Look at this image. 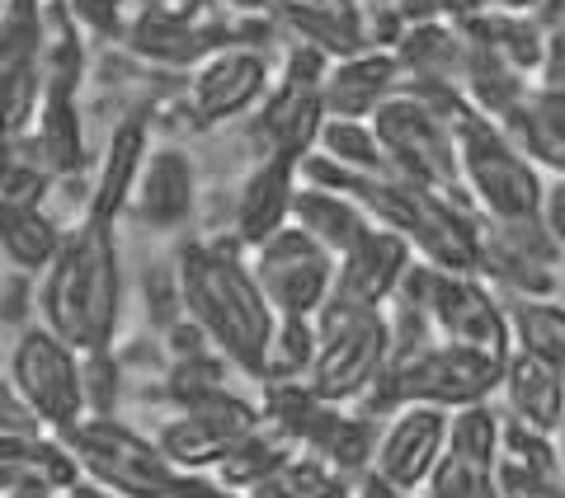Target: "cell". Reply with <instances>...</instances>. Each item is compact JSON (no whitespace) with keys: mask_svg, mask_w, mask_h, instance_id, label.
I'll return each instance as SVG.
<instances>
[{"mask_svg":"<svg viewBox=\"0 0 565 498\" xmlns=\"http://www.w3.org/2000/svg\"><path fill=\"white\" fill-rule=\"evenodd\" d=\"M170 263L174 278H180L184 315L236 371L259 381L278 311L255 282L250 249L236 245L232 236H193L180 245V255Z\"/></svg>","mask_w":565,"mask_h":498,"instance_id":"cell-1","label":"cell"},{"mask_svg":"<svg viewBox=\"0 0 565 498\" xmlns=\"http://www.w3.org/2000/svg\"><path fill=\"white\" fill-rule=\"evenodd\" d=\"M39 320L76 353L109 348L122 325V249L118 221L81 212L66 226L57 259L39 278Z\"/></svg>","mask_w":565,"mask_h":498,"instance_id":"cell-2","label":"cell"},{"mask_svg":"<svg viewBox=\"0 0 565 498\" xmlns=\"http://www.w3.org/2000/svg\"><path fill=\"white\" fill-rule=\"evenodd\" d=\"M353 198L363 203L373 226H386L392 236L411 245L415 259L434 263V269L476 273L486 217L471 207L467 193H438L382 170V174H359Z\"/></svg>","mask_w":565,"mask_h":498,"instance_id":"cell-3","label":"cell"},{"mask_svg":"<svg viewBox=\"0 0 565 498\" xmlns=\"http://www.w3.org/2000/svg\"><path fill=\"white\" fill-rule=\"evenodd\" d=\"M500 358H486V353L471 348H452V344H424L415 353H401V358H386V371L377 377V386L353 404L373 419L396 414L401 404H434L444 414L471 404H490L500 396Z\"/></svg>","mask_w":565,"mask_h":498,"instance_id":"cell-4","label":"cell"},{"mask_svg":"<svg viewBox=\"0 0 565 498\" xmlns=\"http://www.w3.org/2000/svg\"><path fill=\"white\" fill-rule=\"evenodd\" d=\"M392 301L415 306L429 320L438 344L471 348L500 362L514 348V339H509V301H500V292L481 273H452V269H434V263L415 259Z\"/></svg>","mask_w":565,"mask_h":498,"instance_id":"cell-5","label":"cell"},{"mask_svg":"<svg viewBox=\"0 0 565 498\" xmlns=\"http://www.w3.org/2000/svg\"><path fill=\"white\" fill-rule=\"evenodd\" d=\"M452 141H457V174H462V188L486 221L537 217L546 180L533 160L509 141V132L500 122L467 109L452 122Z\"/></svg>","mask_w":565,"mask_h":498,"instance_id":"cell-6","label":"cell"},{"mask_svg":"<svg viewBox=\"0 0 565 498\" xmlns=\"http://www.w3.org/2000/svg\"><path fill=\"white\" fill-rule=\"evenodd\" d=\"M330 57H321L316 47L288 43L282 62L274 71V85L255 109H250V155L255 160H288L302 165L316 151V137L326 128V99H321V80H326Z\"/></svg>","mask_w":565,"mask_h":498,"instance_id":"cell-7","label":"cell"},{"mask_svg":"<svg viewBox=\"0 0 565 498\" xmlns=\"http://www.w3.org/2000/svg\"><path fill=\"white\" fill-rule=\"evenodd\" d=\"M386 358H392L386 311L340 306V301H326L316 311V362L307 371L316 396L344 409L359 404L386 371Z\"/></svg>","mask_w":565,"mask_h":498,"instance_id":"cell-8","label":"cell"},{"mask_svg":"<svg viewBox=\"0 0 565 498\" xmlns=\"http://www.w3.org/2000/svg\"><path fill=\"white\" fill-rule=\"evenodd\" d=\"M10 386L24 400V409L39 419L43 433H66L76 429L85 414V390H81V353L66 339H57L43 320L20 329L10 348Z\"/></svg>","mask_w":565,"mask_h":498,"instance_id":"cell-9","label":"cell"},{"mask_svg":"<svg viewBox=\"0 0 565 498\" xmlns=\"http://www.w3.org/2000/svg\"><path fill=\"white\" fill-rule=\"evenodd\" d=\"M118 47L151 71H184L189 76L193 66H203L212 52L226 47V33H222V14L207 0H193V6H137Z\"/></svg>","mask_w":565,"mask_h":498,"instance_id":"cell-10","label":"cell"},{"mask_svg":"<svg viewBox=\"0 0 565 498\" xmlns=\"http://www.w3.org/2000/svg\"><path fill=\"white\" fill-rule=\"evenodd\" d=\"M274 71H278L274 52L222 47V52H212L203 66L189 71V80H184V90L174 104H180L189 128H217V122L245 118L264 95H269Z\"/></svg>","mask_w":565,"mask_h":498,"instance_id":"cell-11","label":"cell"},{"mask_svg":"<svg viewBox=\"0 0 565 498\" xmlns=\"http://www.w3.org/2000/svg\"><path fill=\"white\" fill-rule=\"evenodd\" d=\"M259 429V404L236 396V390H217L207 400H193L170 409L156 429V447H161L180 470H217L236 442Z\"/></svg>","mask_w":565,"mask_h":498,"instance_id":"cell-12","label":"cell"},{"mask_svg":"<svg viewBox=\"0 0 565 498\" xmlns=\"http://www.w3.org/2000/svg\"><path fill=\"white\" fill-rule=\"evenodd\" d=\"M250 269L278 315L316 320V311L326 306L334 288V255L326 245H316L302 226H282L278 236L255 245Z\"/></svg>","mask_w":565,"mask_h":498,"instance_id":"cell-13","label":"cell"},{"mask_svg":"<svg viewBox=\"0 0 565 498\" xmlns=\"http://www.w3.org/2000/svg\"><path fill=\"white\" fill-rule=\"evenodd\" d=\"M561 255L565 249L552 240V230L542 226V217L486 221L476 273H481L494 292H509L514 301H537V296L556 292Z\"/></svg>","mask_w":565,"mask_h":498,"instance_id":"cell-14","label":"cell"},{"mask_svg":"<svg viewBox=\"0 0 565 498\" xmlns=\"http://www.w3.org/2000/svg\"><path fill=\"white\" fill-rule=\"evenodd\" d=\"M43 10L47 0L0 6V141L24 137L43 99Z\"/></svg>","mask_w":565,"mask_h":498,"instance_id":"cell-15","label":"cell"},{"mask_svg":"<svg viewBox=\"0 0 565 498\" xmlns=\"http://www.w3.org/2000/svg\"><path fill=\"white\" fill-rule=\"evenodd\" d=\"M448 419L444 409L434 404H401L396 414L382 419V433H377V456H373V479H382L386 489H401V494H419L429 470L438 466L444 456V442H448Z\"/></svg>","mask_w":565,"mask_h":498,"instance_id":"cell-16","label":"cell"},{"mask_svg":"<svg viewBox=\"0 0 565 498\" xmlns=\"http://www.w3.org/2000/svg\"><path fill=\"white\" fill-rule=\"evenodd\" d=\"M494 437H500V414L490 404L457 409L448 419L444 456L424 479L419 498H494Z\"/></svg>","mask_w":565,"mask_h":498,"instance_id":"cell-17","label":"cell"},{"mask_svg":"<svg viewBox=\"0 0 565 498\" xmlns=\"http://www.w3.org/2000/svg\"><path fill=\"white\" fill-rule=\"evenodd\" d=\"M411 263H415L411 245L401 236H392L386 226H373L359 245L334 259L330 301H340V306H363V311H386Z\"/></svg>","mask_w":565,"mask_h":498,"instance_id":"cell-18","label":"cell"},{"mask_svg":"<svg viewBox=\"0 0 565 498\" xmlns=\"http://www.w3.org/2000/svg\"><path fill=\"white\" fill-rule=\"evenodd\" d=\"M128 212L147 230H161V236L184 230L199 212V165H193V155L180 147H151Z\"/></svg>","mask_w":565,"mask_h":498,"instance_id":"cell-19","label":"cell"},{"mask_svg":"<svg viewBox=\"0 0 565 498\" xmlns=\"http://www.w3.org/2000/svg\"><path fill=\"white\" fill-rule=\"evenodd\" d=\"M85 470L57 433H0V498L66 494Z\"/></svg>","mask_w":565,"mask_h":498,"instance_id":"cell-20","label":"cell"},{"mask_svg":"<svg viewBox=\"0 0 565 498\" xmlns=\"http://www.w3.org/2000/svg\"><path fill=\"white\" fill-rule=\"evenodd\" d=\"M494 498H565V470L556 456L552 433L523 429V423L500 414V437H494Z\"/></svg>","mask_w":565,"mask_h":498,"instance_id":"cell-21","label":"cell"},{"mask_svg":"<svg viewBox=\"0 0 565 498\" xmlns=\"http://www.w3.org/2000/svg\"><path fill=\"white\" fill-rule=\"evenodd\" d=\"M151 128H156V109H128L114 122L109 147H104V160H99L81 212H95V217H104V221H118L122 212L132 207L137 174H141V165H147V151H151Z\"/></svg>","mask_w":565,"mask_h":498,"instance_id":"cell-22","label":"cell"},{"mask_svg":"<svg viewBox=\"0 0 565 498\" xmlns=\"http://www.w3.org/2000/svg\"><path fill=\"white\" fill-rule=\"evenodd\" d=\"M401 90V66L392 47H359L326 66L321 99L330 118H373Z\"/></svg>","mask_w":565,"mask_h":498,"instance_id":"cell-23","label":"cell"},{"mask_svg":"<svg viewBox=\"0 0 565 498\" xmlns=\"http://www.w3.org/2000/svg\"><path fill=\"white\" fill-rule=\"evenodd\" d=\"M292 198H297V165L288 160H255L232 207V240L255 249L282 226H292Z\"/></svg>","mask_w":565,"mask_h":498,"instance_id":"cell-24","label":"cell"},{"mask_svg":"<svg viewBox=\"0 0 565 498\" xmlns=\"http://www.w3.org/2000/svg\"><path fill=\"white\" fill-rule=\"evenodd\" d=\"M462 39H467V52H462L457 90H462V99L471 104V113H481V118H490V122H500L504 128V118L523 104V95L533 90V80H527L519 66H509L500 52L481 39V33L462 29Z\"/></svg>","mask_w":565,"mask_h":498,"instance_id":"cell-25","label":"cell"},{"mask_svg":"<svg viewBox=\"0 0 565 498\" xmlns=\"http://www.w3.org/2000/svg\"><path fill=\"white\" fill-rule=\"evenodd\" d=\"M340 414L344 404H330L326 396H316L311 381H274L264 386V400H259V419L278 429L297 452H311V456L326 452Z\"/></svg>","mask_w":565,"mask_h":498,"instance_id":"cell-26","label":"cell"},{"mask_svg":"<svg viewBox=\"0 0 565 498\" xmlns=\"http://www.w3.org/2000/svg\"><path fill=\"white\" fill-rule=\"evenodd\" d=\"M500 400H504V419L537 433H556L561 409H565V381L546 362H537L533 353L509 348L500 371Z\"/></svg>","mask_w":565,"mask_h":498,"instance_id":"cell-27","label":"cell"},{"mask_svg":"<svg viewBox=\"0 0 565 498\" xmlns=\"http://www.w3.org/2000/svg\"><path fill=\"white\" fill-rule=\"evenodd\" d=\"M29 137L39 141V151L47 160L52 180H81L90 170V141H85V113H81V95L71 90H43L39 113H33Z\"/></svg>","mask_w":565,"mask_h":498,"instance_id":"cell-28","label":"cell"},{"mask_svg":"<svg viewBox=\"0 0 565 498\" xmlns=\"http://www.w3.org/2000/svg\"><path fill=\"white\" fill-rule=\"evenodd\" d=\"M509 141L546 174H565V90L533 85L523 104L504 118Z\"/></svg>","mask_w":565,"mask_h":498,"instance_id":"cell-29","label":"cell"},{"mask_svg":"<svg viewBox=\"0 0 565 498\" xmlns=\"http://www.w3.org/2000/svg\"><path fill=\"white\" fill-rule=\"evenodd\" d=\"M292 226H302L316 245H326L334 259L344 249L359 245L367 230H373V217L363 212V203L353 193L340 188H321V184H302L297 180V198H292Z\"/></svg>","mask_w":565,"mask_h":498,"instance_id":"cell-30","label":"cell"},{"mask_svg":"<svg viewBox=\"0 0 565 498\" xmlns=\"http://www.w3.org/2000/svg\"><path fill=\"white\" fill-rule=\"evenodd\" d=\"M392 52L401 66V90H411V85H457L467 39L462 29L444 20H424V24H405Z\"/></svg>","mask_w":565,"mask_h":498,"instance_id":"cell-31","label":"cell"},{"mask_svg":"<svg viewBox=\"0 0 565 498\" xmlns=\"http://www.w3.org/2000/svg\"><path fill=\"white\" fill-rule=\"evenodd\" d=\"M66 226L52 217L47 203L39 207H14L0 217V259L24 278H43L47 263L57 259Z\"/></svg>","mask_w":565,"mask_h":498,"instance_id":"cell-32","label":"cell"},{"mask_svg":"<svg viewBox=\"0 0 565 498\" xmlns=\"http://www.w3.org/2000/svg\"><path fill=\"white\" fill-rule=\"evenodd\" d=\"M509 339L514 348L533 353L565 381V306L556 296L537 301H509Z\"/></svg>","mask_w":565,"mask_h":498,"instance_id":"cell-33","label":"cell"},{"mask_svg":"<svg viewBox=\"0 0 565 498\" xmlns=\"http://www.w3.org/2000/svg\"><path fill=\"white\" fill-rule=\"evenodd\" d=\"M349 494H353L349 479L334 475L311 452H288L259 485L245 489V498H349Z\"/></svg>","mask_w":565,"mask_h":498,"instance_id":"cell-34","label":"cell"},{"mask_svg":"<svg viewBox=\"0 0 565 498\" xmlns=\"http://www.w3.org/2000/svg\"><path fill=\"white\" fill-rule=\"evenodd\" d=\"M377 433H382V419L373 414H363V409H344L340 423H334V433L326 442V452L321 461L334 470V475H344L349 485H359V479L373 470V456H377Z\"/></svg>","mask_w":565,"mask_h":498,"instance_id":"cell-35","label":"cell"},{"mask_svg":"<svg viewBox=\"0 0 565 498\" xmlns=\"http://www.w3.org/2000/svg\"><path fill=\"white\" fill-rule=\"evenodd\" d=\"M311 362H316V320H307V315H278V325L269 334V348H264L259 386L307 381Z\"/></svg>","mask_w":565,"mask_h":498,"instance_id":"cell-36","label":"cell"},{"mask_svg":"<svg viewBox=\"0 0 565 498\" xmlns=\"http://www.w3.org/2000/svg\"><path fill=\"white\" fill-rule=\"evenodd\" d=\"M288 452H297V447H292V442L282 437L278 429H269V423L259 419V429H250V433H245V437L236 442V447L226 452V461H222V466L212 470V475H217L226 489L245 494L250 485H259V479L269 475V470H274V466H278V461L288 456Z\"/></svg>","mask_w":565,"mask_h":498,"instance_id":"cell-37","label":"cell"},{"mask_svg":"<svg viewBox=\"0 0 565 498\" xmlns=\"http://www.w3.org/2000/svg\"><path fill=\"white\" fill-rule=\"evenodd\" d=\"M316 155H326L330 165L349 174H382V147L373 137V122L363 118H326L321 137H316Z\"/></svg>","mask_w":565,"mask_h":498,"instance_id":"cell-38","label":"cell"},{"mask_svg":"<svg viewBox=\"0 0 565 498\" xmlns=\"http://www.w3.org/2000/svg\"><path fill=\"white\" fill-rule=\"evenodd\" d=\"M226 371H232V362H226L217 348H199V353H184V358H166V400L180 409V404L217 396V390H226Z\"/></svg>","mask_w":565,"mask_h":498,"instance_id":"cell-39","label":"cell"},{"mask_svg":"<svg viewBox=\"0 0 565 498\" xmlns=\"http://www.w3.org/2000/svg\"><path fill=\"white\" fill-rule=\"evenodd\" d=\"M81 390H85V414H90V419L118 414V400H122V358H118L114 344L81 353Z\"/></svg>","mask_w":565,"mask_h":498,"instance_id":"cell-40","label":"cell"},{"mask_svg":"<svg viewBox=\"0 0 565 498\" xmlns=\"http://www.w3.org/2000/svg\"><path fill=\"white\" fill-rule=\"evenodd\" d=\"M141 301H147V315L156 329H170L184 320V296H180V278H174V263H156L141 278Z\"/></svg>","mask_w":565,"mask_h":498,"instance_id":"cell-41","label":"cell"},{"mask_svg":"<svg viewBox=\"0 0 565 498\" xmlns=\"http://www.w3.org/2000/svg\"><path fill=\"white\" fill-rule=\"evenodd\" d=\"M66 10L76 14V24L85 33H95L104 43H118L137 10V0H66Z\"/></svg>","mask_w":565,"mask_h":498,"instance_id":"cell-42","label":"cell"},{"mask_svg":"<svg viewBox=\"0 0 565 498\" xmlns=\"http://www.w3.org/2000/svg\"><path fill=\"white\" fill-rule=\"evenodd\" d=\"M537 217H542V226H546V230H552V240L565 249V174H556V180L542 188V207H537Z\"/></svg>","mask_w":565,"mask_h":498,"instance_id":"cell-43","label":"cell"},{"mask_svg":"<svg viewBox=\"0 0 565 498\" xmlns=\"http://www.w3.org/2000/svg\"><path fill=\"white\" fill-rule=\"evenodd\" d=\"M39 429V419L24 409V400L14 396L10 377H0V433H33Z\"/></svg>","mask_w":565,"mask_h":498,"instance_id":"cell-44","label":"cell"},{"mask_svg":"<svg viewBox=\"0 0 565 498\" xmlns=\"http://www.w3.org/2000/svg\"><path fill=\"white\" fill-rule=\"evenodd\" d=\"M494 6L490 0H434V14L444 24H452V29H467V24H476V20H486Z\"/></svg>","mask_w":565,"mask_h":498,"instance_id":"cell-45","label":"cell"},{"mask_svg":"<svg viewBox=\"0 0 565 498\" xmlns=\"http://www.w3.org/2000/svg\"><path fill=\"white\" fill-rule=\"evenodd\" d=\"M537 85H556V90H565V29L546 33V52H542Z\"/></svg>","mask_w":565,"mask_h":498,"instance_id":"cell-46","label":"cell"},{"mask_svg":"<svg viewBox=\"0 0 565 498\" xmlns=\"http://www.w3.org/2000/svg\"><path fill=\"white\" fill-rule=\"evenodd\" d=\"M353 498H419V494H401V489H386L382 479H373V475H363L359 485H353Z\"/></svg>","mask_w":565,"mask_h":498,"instance_id":"cell-47","label":"cell"},{"mask_svg":"<svg viewBox=\"0 0 565 498\" xmlns=\"http://www.w3.org/2000/svg\"><path fill=\"white\" fill-rule=\"evenodd\" d=\"M66 494H71V498H122V494H114L109 485H99V479H90V475H81Z\"/></svg>","mask_w":565,"mask_h":498,"instance_id":"cell-48","label":"cell"},{"mask_svg":"<svg viewBox=\"0 0 565 498\" xmlns=\"http://www.w3.org/2000/svg\"><path fill=\"white\" fill-rule=\"evenodd\" d=\"M494 10H519V14H533L537 10V0H490Z\"/></svg>","mask_w":565,"mask_h":498,"instance_id":"cell-49","label":"cell"},{"mask_svg":"<svg viewBox=\"0 0 565 498\" xmlns=\"http://www.w3.org/2000/svg\"><path fill=\"white\" fill-rule=\"evenodd\" d=\"M552 442H556V456H561V470H565V409H561V423H556Z\"/></svg>","mask_w":565,"mask_h":498,"instance_id":"cell-50","label":"cell"},{"mask_svg":"<svg viewBox=\"0 0 565 498\" xmlns=\"http://www.w3.org/2000/svg\"><path fill=\"white\" fill-rule=\"evenodd\" d=\"M137 6H193V0H137Z\"/></svg>","mask_w":565,"mask_h":498,"instance_id":"cell-51","label":"cell"},{"mask_svg":"<svg viewBox=\"0 0 565 498\" xmlns=\"http://www.w3.org/2000/svg\"><path fill=\"white\" fill-rule=\"evenodd\" d=\"M52 498H71V494H52Z\"/></svg>","mask_w":565,"mask_h":498,"instance_id":"cell-52","label":"cell"},{"mask_svg":"<svg viewBox=\"0 0 565 498\" xmlns=\"http://www.w3.org/2000/svg\"><path fill=\"white\" fill-rule=\"evenodd\" d=\"M349 498H353V494H349Z\"/></svg>","mask_w":565,"mask_h":498,"instance_id":"cell-53","label":"cell"}]
</instances>
